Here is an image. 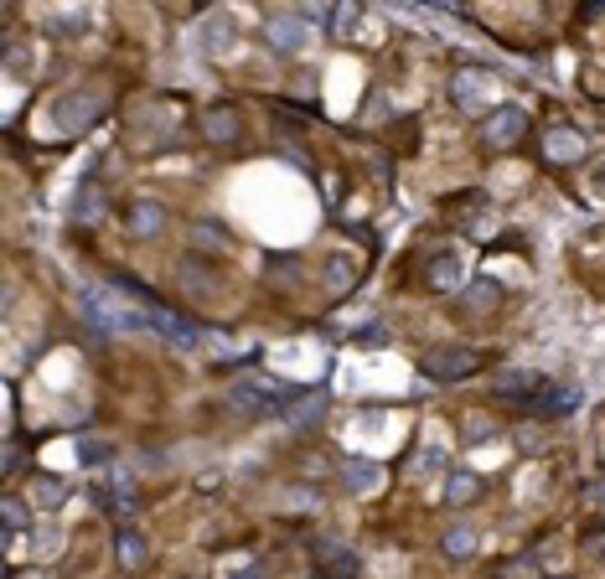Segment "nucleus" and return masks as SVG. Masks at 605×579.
<instances>
[{"instance_id":"1","label":"nucleus","mask_w":605,"mask_h":579,"mask_svg":"<svg viewBox=\"0 0 605 579\" xmlns=\"http://www.w3.org/2000/svg\"><path fill=\"white\" fill-rule=\"evenodd\" d=\"M477 368H481V352H477V347H461V341L430 347V352L419 357V372H430L435 383H466Z\"/></svg>"},{"instance_id":"22","label":"nucleus","mask_w":605,"mask_h":579,"mask_svg":"<svg viewBox=\"0 0 605 579\" xmlns=\"http://www.w3.org/2000/svg\"><path fill=\"white\" fill-rule=\"evenodd\" d=\"M440 548H446L450 559H471V554H477V528H450L446 538H440Z\"/></svg>"},{"instance_id":"2","label":"nucleus","mask_w":605,"mask_h":579,"mask_svg":"<svg viewBox=\"0 0 605 579\" xmlns=\"http://www.w3.org/2000/svg\"><path fill=\"white\" fill-rule=\"evenodd\" d=\"M104 109H109V94H104V88H73V94H63L52 104V119L63 129H83V125H94Z\"/></svg>"},{"instance_id":"29","label":"nucleus","mask_w":605,"mask_h":579,"mask_svg":"<svg viewBox=\"0 0 605 579\" xmlns=\"http://www.w3.org/2000/svg\"><path fill=\"white\" fill-rule=\"evenodd\" d=\"M228 579H259V569H254V564H243V569H233Z\"/></svg>"},{"instance_id":"23","label":"nucleus","mask_w":605,"mask_h":579,"mask_svg":"<svg viewBox=\"0 0 605 579\" xmlns=\"http://www.w3.org/2000/svg\"><path fill=\"white\" fill-rule=\"evenodd\" d=\"M352 21H357V0H336V16H332V36H352Z\"/></svg>"},{"instance_id":"12","label":"nucleus","mask_w":605,"mask_h":579,"mask_svg":"<svg viewBox=\"0 0 605 579\" xmlns=\"http://www.w3.org/2000/svg\"><path fill=\"white\" fill-rule=\"evenodd\" d=\"M342 482H347V492L367 497V492H378V486H383V466H378V461L352 455V461H342Z\"/></svg>"},{"instance_id":"17","label":"nucleus","mask_w":605,"mask_h":579,"mask_svg":"<svg viewBox=\"0 0 605 579\" xmlns=\"http://www.w3.org/2000/svg\"><path fill=\"white\" fill-rule=\"evenodd\" d=\"M67 497V486L57 482V476H32V507H42V513H57Z\"/></svg>"},{"instance_id":"20","label":"nucleus","mask_w":605,"mask_h":579,"mask_svg":"<svg viewBox=\"0 0 605 579\" xmlns=\"http://www.w3.org/2000/svg\"><path fill=\"white\" fill-rule=\"evenodd\" d=\"M477 476H471V471H450L446 476V502H456V507H471V502H477Z\"/></svg>"},{"instance_id":"13","label":"nucleus","mask_w":605,"mask_h":579,"mask_svg":"<svg viewBox=\"0 0 605 579\" xmlns=\"http://www.w3.org/2000/svg\"><path fill=\"white\" fill-rule=\"evenodd\" d=\"M487 73H481V67H466V73H456V78H450V98H456V104H461V109H481V98H487Z\"/></svg>"},{"instance_id":"5","label":"nucleus","mask_w":605,"mask_h":579,"mask_svg":"<svg viewBox=\"0 0 605 579\" xmlns=\"http://www.w3.org/2000/svg\"><path fill=\"white\" fill-rule=\"evenodd\" d=\"M264 42H270L274 52H305L311 47V21L305 16H274L270 26H264Z\"/></svg>"},{"instance_id":"8","label":"nucleus","mask_w":605,"mask_h":579,"mask_svg":"<svg viewBox=\"0 0 605 579\" xmlns=\"http://www.w3.org/2000/svg\"><path fill=\"white\" fill-rule=\"evenodd\" d=\"M543 156L554 166H574L579 156H585V135L569 125H554V129H543Z\"/></svg>"},{"instance_id":"25","label":"nucleus","mask_w":605,"mask_h":579,"mask_svg":"<svg viewBox=\"0 0 605 579\" xmlns=\"http://www.w3.org/2000/svg\"><path fill=\"white\" fill-rule=\"evenodd\" d=\"M21 523H26V507L11 497V502H5V543H16V538H21Z\"/></svg>"},{"instance_id":"24","label":"nucleus","mask_w":605,"mask_h":579,"mask_svg":"<svg viewBox=\"0 0 605 579\" xmlns=\"http://www.w3.org/2000/svg\"><path fill=\"white\" fill-rule=\"evenodd\" d=\"M419 476H435V471H446V451H440V445H435V440H430V445H425V451H419Z\"/></svg>"},{"instance_id":"16","label":"nucleus","mask_w":605,"mask_h":579,"mask_svg":"<svg viewBox=\"0 0 605 579\" xmlns=\"http://www.w3.org/2000/svg\"><path fill=\"white\" fill-rule=\"evenodd\" d=\"M114 554H119V564H125L129 574H135L145 559H150V548H145V538H140L135 528H119V538H114Z\"/></svg>"},{"instance_id":"28","label":"nucleus","mask_w":605,"mask_h":579,"mask_svg":"<svg viewBox=\"0 0 605 579\" xmlns=\"http://www.w3.org/2000/svg\"><path fill=\"white\" fill-rule=\"evenodd\" d=\"M316 419H321V403L311 399V403L301 409V414H290V424H301V430H305V424H316Z\"/></svg>"},{"instance_id":"26","label":"nucleus","mask_w":605,"mask_h":579,"mask_svg":"<svg viewBox=\"0 0 605 579\" xmlns=\"http://www.w3.org/2000/svg\"><path fill=\"white\" fill-rule=\"evenodd\" d=\"M352 341H357V347H383V341H388V331H383L378 321H367V326H357V331H352Z\"/></svg>"},{"instance_id":"18","label":"nucleus","mask_w":605,"mask_h":579,"mask_svg":"<svg viewBox=\"0 0 605 579\" xmlns=\"http://www.w3.org/2000/svg\"><path fill=\"white\" fill-rule=\"evenodd\" d=\"M430 285H435V290H446V295H450L456 285H461V259L450 254V249L430 259Z\"/></svg>"},{"instance_id":"11","label":"nucleus","mask_w":605,"mask_h":579,"mask_svg":"<svg viewBox=\"0 0 605 579\" xmlns=\"http://www.w3.org/2000/svg\"><path fill=\"white\" fill-rule=\"evenodd\" d=\"M543 383H549V378H538V372L512 368V372H502V378L492 383V393H497V399H518V403H528V399H533V393H538Z\"/></svg>"},{"instance_id":"27","label":"nucleus","mask_w":605,"mask_h":579,"mask_svg":"<svg viewBox=\"0 0 605 579\" xmlns=\"http://www.w3.org/2000/svg\"><path fill=\"white\" fill-rule=\"evenodd\" d=\"M78 455H83V461H88V466H98V461H104V455H109V451H104L98 440H83V445H78Z\"/></svg>"},{"instance_id":"9","label":"nucleus","mask_w":605,"mask_h":579,"mask_svg":"<svg viewBox=\"0 0 605 579\" xmlns=\"http://www.w3.org/2000/svg\"><path fill=\"white\" fill-rule=\"evenodd\" d=\"M239 129H243V114L233 109V104H212V109L202 114V140H212V145L239 140Z\"/></svg>"},{"instance_id":"14","label":"nucleus","mask_w":605,"mask_h":579,"mask_svg":"<svg viewBox=\"0 0 605 579\" xmlns=\"http://www.w3.org/2000/svg\"><path fill=\"white\" fill-rule=\"evenodd\" d=\"M197 47L212 52V57H223V52L233 47V21H228V16H208L202 26H197Z\"/></svg>"},{"instance_id":"6","label":"nucleus","mask_w":605,"mask_h":579,"mask_svg":"<svg viewBox=\"0 0 605 579\" xmlns=\"http://www.w3.org/2000/svg\"><path fill=\"white\" fill-rule=\"evenodd\" d=\"M528 409H533V414H549V419L574 414V409H579V383H543L538 393L528 399Z\"/></svg>"},{"instance_id":"3","label":"nucleus","mask_w":605,"mask_h":579,"mask_svg":"<svg viewBox=\"0 0 605 579\" xmlns=\"http://www.w3.org/2000/svg\"><path fill=\"white\" fill-rule=\"evenodd\" d=\"M228 399L239 403V409H249V414H280L290 399H295V388H274V383H233V393Z\"/></svg>"},{"instance_id":"10","label":"nucleus","mask_w":605,"mask_h":579,"mask_svg":"<svg viewBox=\"0 0 605 579\" xmlns=\"http://www.w3.org/2000/svg\"><path fill=\"white\" fill-rule=\"evenodd\" d=\"M160 223H166V208H160V202H150V197L129 202V212H125L129 239H156V233H160Z\"/></svg>"},{"instance_id":"19","label":"nucleus","mask_w":605,"mask_h":579,"mask_svg":"<svg viewBox=\"0 0 605 579\" xmlns=\"http://www.w3.org/2000/svg\"><path fill=\"white\" fill-rule=\"evenodd\" d=\"M357 285V264H352V259H326V290H332V295H347V290Z\"/></svg>"},{"instance_id":"7","label":"nucleus","mask_w":605,"mask_h":579,"mask_svg":"<svg viewBox=\"0 0 605 579\" xmlns=\"http://www.w3.org/2000/svg\"><path fill=\"white\" fill-rule=\"evenodd\" d=\"M523 129H528V114L518 104H502V109L487 114L481 135H487V145H512V140H523Z\"/></svg>"},{"instance_id":"15","label":"nucleus","mask_w":605,"mask_h":579,"mask_svg":"<svg viewBox=\"0 0 605 579\" xmlns=\"http://www.w3.org/2000/svg\"><path fill=\"white\" fill-rule=\"evenodd\" d=\"M98 218H104V192H98V181H83L73 192V223H98Z\"/></svg>"},{"instance_id":"4","label":"nucleus","mask_w":605,"mask_h":579,"mask_svg":"<svg viewBox=\"0 0 605 579\" xmlns=\"http://www.w3.org/2000/svg\"><path fill=\"white\" fill-rule=\"evenodd\" d=\"M311 559H316V574L321 579H357V554L352 548H342L336 538H316V548H311Z\"/></svg>"},{"instance_id":"21","label":"nucleus","mask_w":605,"mask_h":579,"mask_svg":"<svg viewBox=\"0 0 605 579\" xmlns=\"http://www.w3.org/2000/svg\"><path fill=\"white\" fill-rule=\"evenodd\" d=\"M497 295H502L497 279H477V285L461 295V310H487V306H497Z\"/></svg>"}]
</instances>
